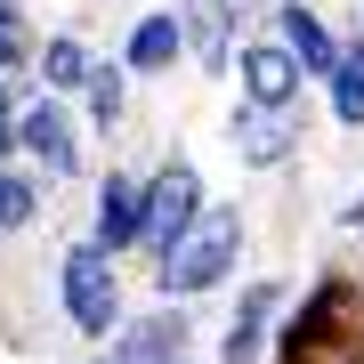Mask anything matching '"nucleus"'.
I'll use <instances>...</instances> for the list:
<instances>
[{"label": "nucleus", "mask_w": 364, "mask_h": 364, "mask_svg": "<svg viewBox=\"0 0 364 364\" xmlns=\"http://www.w3.org/2000/svg\"><path fill=\"white\" fill-rule=\"evenodd\" d=\"M243 251H251L243 203H210L203 227L186 235L146 284H154V299H170V308H203V299H227L235 284H243Z\"/></svg>", "instance_id": "f257e3e1"}, {"label": "nucleus", "mask_w": 364, "mask_h": 364, "mask_svg": "<svg viewBox=\"0 0 364 364\" xmlns=\"http://www.w3.org/2000/svg\"><path fill=\"white\" fill-rule=\"evenodd\" d=\"M49 291H57V316H65V332H73L90 356H97L122 324H130V267H122L114 251H97L90 235H73V243L57 251Z\"/></svg>", "instance_id": "f03ea898"}, {"label": "nucleus", "mask_w": 364, "mask_h": 364, "mask_svg": "<svg viewBox=\"0 0 364 364\" xmlns=\"http://www.w3.org/2000/svg\"><path fill=\"white\" fill-rule=\"evenodd\" d=\"M219 203L210 195V178H203V162L186 154V146H162L154 162H146V235H138V267L154 275L170 251L186 243V235L203 227V210Z\"/></svg>", "instance_id": "7ed1b4c3"}, {"label": "nucleus", "mask_w": 364, "mask_h": 364, "mask_svg": "<svg viewBox=\"0 0 364 364\" xmlns=\"http://www.w3.org/2000/svg\"><path fill=\"white\" fill-rule=\"evenodd\" d=\"M291 291H299L291 275H243V284L227 291V316H219V332H210V356L203 364H267Z\"/></svg>", "instance_id": "20e7f679"}, {"label": "nucleus", "mask_w": 364, "mask_h": 364, "mask_svg": "<svg viewBox=\"0 0 364 364\" xmlns=\"http://www.w3.org/2000/svg\"><path fill=\"white\" fill-rule=\"evenodd\" d=\"M16 162L41 170L49 195L90 178V138H81V114H73L65 97H41V90H33L25 105H16Z\"/></svg>", "instance_id": "39448f33"}, {"label": "nucleus", "mask_w": 364, "mask_h": 364, "mask_svg": "<svg viewBox=\"0 0 364 364\" xmlns=\"http://www.w3.org/2000/svg\"><path fill=\"white\" fill-rule=\"evenodd\" d=\"M105 364H195L203 356V308H170V299H146L130 308V324L97 348Z\"/></svg>", "instance_id": "423d86ee"}, {"label": "nucleus", "mask_w": 364, "mask_h": 364, "mask_svg": "<svg viewBox=\"0 0 364 364\" xmlns=\"http://www.w3.org/2000/svg\"><path fill=\"white\" fill-rule=\"evenodd\" d=\"M219 138H227L235 170H251V178H275V170H291L299 154H308V122L299 114H259V105H243V97L227 105Z\"/></svg>", "instance_id": "0eeeda50"}, {"label": "nucleus", "mask_w": 364, "mask_h": 364, "mask_svg": "<svg viewBox=\"0 0 364 364\" xmlns=\"http://www.w3.org/2000/svg\"><path fill=\"white\" fill-rule=\"evenodd\" d=\"M170 16H178V33H186V73L195 81H235L251 9H235V0H170Z\"/></svg>", "instance_id": "6e6552de"}, {"label": "nucleus", "mask_w": 364, "mask_h": 364, "mask_svg": "<svg viewBox=\"0 0 364 364\" xmlns=\"http://www.w3.org/2000/svg\"><path fill=\"white\" fill-rule=\"evenodd\" d=\"M138 235H146V170L138 162H105L90 178V243L130 267L138 259Z\"/></svg>", "instance_id": "1a4fd4ad"}, {"label": "nucleus", "mask_w": 364, "mask_h": 364, "mask_svg": "<svg viewBox=\"0 0 364 364\" xmlns=\"http://www.w3.org/2000/svg\"><path fill=\"white\" fill-rule=\"evenodd\" d=\"M235 97L259 105V114H299V97H308V73L291 65V49L275 33L251 25L243 33V57H235Z\"/></svg>", "instance_id": "9d476101"}, {"label": "nucleus", "mask_w": 364, "mask_h": 364, "mask_svg": "<svg viewBox=\"0 0 364 364\" xmlns=\"http://www.w3.org/2000/svg\"><path fill=\"white\" fill-rule=\"evenodd\" d=\"M114 65L138 81H178L186 73V33H178V16H170V0H154V9H138L130 16V33L114 41Z\"/></svg>", "instance_id": "9b49d317"}, {"label": "nucleus", "mask_w": 364, "mask_h": 364, "mask_svg": "<svg viewBox=\"0 0 364 364\" xmlns=\"http://www.w3.org/2000/svg\"><path fill=\"white\" fill-rule=\"evenodd\" d=\"M259 33L284 41V49H291V65L308 73L316 90L332 81V65H340V25L316 9V0H267V25H259Z\"/></svg>", "instance_id": "f8f14e48"}, {"label": "nucleus", "mask_w": 364, "mask_h": 364, "mask_svg": "<svg viewBox=\"0 0 364 364\" xmlns=\"http://www.w3.org/2000/svg\"><path fill=\"white\" fill-rule=\"evenodd\" d=\"M97 65H105V49H97L81 25H49V33H41V57H33V90L81 105V90H90Z\"/></svg>", "instance_id": "ddd939ff"}, {"label": "nucleus", "mask_w": 364, "mask_h": 364, "mask_svg": "<svg viewBox=\"0 0 364 364\" xmlns=\"http://www.w3.org/2000/svg\"><path fill=\"white\" fill-rule=\"evenodd\" d=\"M130 97H138V81L114 65V49H105V65L90 73V90H81V105H73V114H81V138H90V146H114L122 130H130Z\"/></svg>", "instance_id": "4468645a"}, {"label": "nucleus", "mask_w": 364, "mask_h": 364, "mask_svg": "<svg viewBox=\"0 0 364 364\" xmlns=\"http://www.w3.org/2000/svg\"><path fill=\"white\" fill-rule=\"evenodd\" d=\"M49 178H41V170H25V162H0V235H33L41 219H49Z\"/></svg>", "instance_id": "2eb2a0df"}, {"label": "nucleus", "mask_w": 364, "mask_h": 364, "mask_svg": "<svg viewBox=\"0 0 364 364\" xmlns=\"http://www.w3.org/2000/svg\"><path fill=\"white\" fill-rule=\"evenodd\" d=\"M324 114H332V130L364 138V65H348V57L332 65V81H324Z\"/></svg>", "instance_id": "dca6fc26"}, {"label": "nucleus", "mask_w": 364, "mask_h": 364, "mask_svg": "<svg viewBox=\"0 0 364 364\" xmlns=\"http://www.w3.org/2000/svg\"><path fill=\"white\" fill-rule=\"evenodd\" d=\"M33 57H41L33 9H25V16H0V81H33Z\"/></svg>", "instance_id": "f3484780"}, {"label": "nucleus", "mask_w": 364, "mask_h": 364, "mask_svg": "<svg viewBox=\"0 0 364 364\" xmlns=\"http://www.w3.org/2000/svg\"><path fill=\"white\" fill-rule=\"evenodd\" d=\"M332 219H340V235H364V178H356V195H340Z\"/></svg>", "instance_id": "a211bd4d"}, {"label": "nucleus", "mask_w": 364, "mask_h": 364, "mask_svg": "<svg viewBox=\"0 0 364 364\" xmlns=\"http://www.w3.org/2000/svg\"><path fill=\"white\" fill-rule=\"evenodd\" d=\"M235 9H251V16H267V0H235Z\"/></svg>", "instance_id": "6ab92c4d"}, {"label": "nucleus", "mask_w": 364, "mask_h": 364, "mask_svg": "<svg viewBox=\"0 0 364 364\" xmlns=\"http://www.w3.org/2000/svg\"><path fill=\"white\" fill-rule=\"evenodd\" d=\"M122 9H154V0H122Z\"/></svg>", "instance_id": "aec40b11"}, {"label": "nucleus", "mask_w": 364, "mask_h": 364, "mask_svg": "<svg viewBox=\"0 0 364 364\" xmlns=\"http://www.w3.org/2000/svg\"><path fill=\"white\" fill-rule=\"evenodd\" d=\"M356 33H364V0H356Z\"/></svg>", "instance_id": "412c9836"}, {"label": "nucleus", "mask_w": 364, "mask_h": 364, "mask_svg": "<svg viewBox=\"0 0 364 364\" xmlns=\"http://www.w3.org/2000/svg\"><path fill=\"white\" fill-rule=\"evenodd\" d=\"M81 364H105V356H81Z\"/></svg>", "instance_id": "4be33fe9"}, {"label": "nucleus", "mask_w": 364, "mask_h": 364, "mask_svg": "<svg viewBox=\"0 0 364 364\" xmlns=\"http://www.w3.org/2000/svg\"><path fill=\"white\" fill-rule=\"evenodd\" d=\"M195 364H203V356H195Z\"/></svg>", "instance_id": "5701e85b"}]
</instances>
